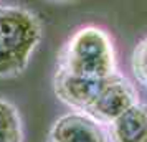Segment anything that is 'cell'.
<instances>
[{
	"label": "cell",
	"instance_id": "obj_1",
	"mask_svg": "<svg viewBox=\"0 0 147 142\" xmlns=\"http://www.w3.org/2000/svg\"><path fill=\"white\" fill-rule=\"evenodd\" d=\"M38 17L22 7H0V78H13L27 69L41 41Z\"/></svg>",
	"mask_w": 147,
	"mask_h": 142
},
{
	"label": "cell",
	"instance_id": "obj_2",
	"mask_svg": "<svg viewBox=\"0 0 147 142\" xmlns=\"http://www.w3.org/2000/svg\"><path fill=\"white\" fill-rule=\"evenodd\" d=\"M58 68L84 78H107L114 75L117 66L111 36L96 25L78 28L61 50Z\"/></svg>",
	"mask_w": 147,
	"mask_h": 142
},
{
	"label": "cell",
	"instance_id": "obj_3",
	"mask_svg": "<svg viewBox=\"0 0 147 142\" xmlns=\"http://www.w3.org/2000/svg\"><path fill=\"white\" fill-rule=\"evenodd\" d=\"M136 102H139V96L134 84H131V81L119 71H116L106 79V84L102 86L101 93L86 111V114L107 126Z\"/></svg>",
	"mask_w": 147,
	"mask_h": 142
},
{
	"label": "cell",
	"instance_id": "obj_4",
	"mask_svg": "<svg viewBox=\"0 0 147 142\" xmlns=\"http://www.w3.org/2000/svg\"><path fill=\"white\" fill-rule=\"evenodd\" d=\"M107 78H84L58 68L53 79L55 94L73 111L86 112L106 84Z\"/></svg>",
	"mask_w": 147,
	"mask_h": 142
},
{
	"label": "cell",
	"instance_id": "obj_5",
	"mask_svg": "<svg viewBox=\"0 0 147 142\" xmlns=\"http://www.w3.org/2000/svg\"><path fill=\"white\" fill-rule=\"evenodd\" d=\"M51 142H109L104 124L86 112L71 111L60 116L50 129Z\"/></svg>",
	"mask_w": 147,
	"mask_h": 142
},
{
	"label": "cell",
	"instance_id": "obj_6",
	"mask_svg": "<svg viewBox=\"0 0 147 142\" xmlns=\"http://www.w3.org/2000/svg\"><path fill=\"white\" fill-rule=\"evenodd\" d=\"M109 142H147V104L136 102L107 124Z\"/></svg>",
	"mask_w": 147,
	"mask_h": 142
},
{
	"label": "cell",
	"instance_id": "obj_7",
	"mask_svg": "<svg viewBox=\"0 0 147 142\" xmlns=\"http://www.w3.org/2000/svg\"><path fill=\"white\" fill-rule=\"evenodd\" d=\"M0 142H23L20 112L5 99H0Z\"/></svg>",
	"mask_w": 147,
	"mask_h": 142
},
{
	"label": "cell",
	"instance_id": "obj_8",
	"mask_svg": "<svg viewBox=\"0 0 147 142\" xmlns=\"http://www.w3.org/2000/svg\"><path fill=\"white\" fill-rule=\"evenodd\" d=\"M132 71L140 84L147 88V36L137 43L132 51Z\"/></svg>",
	"mask_w": 147,
	"mask_h": 142
},
{
	"label": "cell",
	"instance_id": "obj_9",
	"mask_svg": "<svg viewBox=\"0 0 147 142\" xmlns=\"http://www.w3.org/2000/svg\"><path fill=\"white\" fill-rule=\"evenodd\" d=\"M51 2H58V3H68V2H74V0H51Z\"/></svg>",
	"mask_w": 147,
	"mask_h": 142
},
{
	"label": "cell",
	"instance_id": "obj_10",
	"mask_svg": "<svg viewBox=\"0 0 147 142\" xmlns=\"http://www.w3.org/2000/svg\"><path fill=\"white\" fill-rule=\"evenodd\" d=\"M48 142H51V141H48Z\"/></svg>",
	"mask_w": 147,
	"mask_h": 142
}]
</instances>
